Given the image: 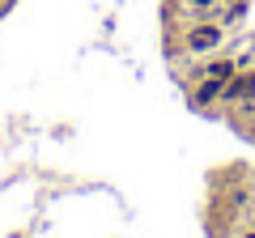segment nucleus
Wrapping results in <instances>:
<instances>
[{
	"label": "nucleus",
	"instance_id": "obj_1",
	"mask_svg": "<svg viewBox=\"0 0 255 238\" xmlns=\"http://www.w3.org/2000/svg\"><path fill=\"white\" fill-rule=\"evenodd\" d=\"M221 38H226V30H221L217 17H204L196 21V26H187V34H183V47H187L191 55H209L221 47Z\"/></svg>",
	"mask_w": 255,
	"mask_h": 238
},
{
	"label": "nucleus",
	"instance_id": "obj_2",
	"mask_svg": "<svg viewBox=\"0 0 255 238\" xmlns=\"http://www.w3.org/2000/svg\"><path fill=\"white\" fill-rule=\"evenodd\" d=\"M221 102H230V107H255V68H238L221 85Z\"/></svg>",
	"mask_w": 255,
	"mask_h": 238
},
{
	"label": "nucleus",
	"instance_id": "obj_3",
	"mask_svg": "<svg viewBox=\"0 0 255 238\" xmlns=\"http://www.w3.org/2000/svg\"><path fill=\"white\" fill-rule=\"evenodd\" d=\"M221 85L226 81H217V77H200V81L191 85V107H213V102H221Z\"/></svg>",
	"mask_w": 255,
	"mask_h": 238
},
{
	"label": "nucleus",
	"instance_id": "obj_4",
	"mask_svg": "<svg viewBox=\"0 0 255 238\" xmlns=\"http://www.w3.org/2000/svg\"><path fill=\"white\" fill-rule=\"evenodd\" d=\"M234 73H238V60H230V55H217V60H209L200 68V77H217V81H230Z\"/></svg>",
	"mask_w": 255,
	"mask_h": 238
},
{
	"label": "nucleus",
	"instance_id": "obj_5",
	"mask_svg": "<svg viewBox=\"0 0 255 238\" xmlns=\"http://www.w3.org/2000/svg\"><path fill=\"white\" fill-rule=\"evenodd\" d=\"M243 238H255V230H251V234H243Z\"/></svg>",
	"mask_w": 255,
	"mask_h": 238
},
{
	"label": "nucleus",
	"instance_id": "obj_6",
	"mask_svg": "<svg viewBox=\"0 0 255 238\" xmlns=\"http://www.w3.org/2000/svg\"><path fill=\"white\" fill-rule=\"evenodd\" d=\"M0 9H4V0H0Z\"/></svg>",
	"mask_w": 255,
	"mask_h": 238
}]
</instances>
